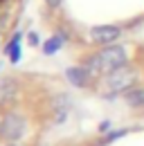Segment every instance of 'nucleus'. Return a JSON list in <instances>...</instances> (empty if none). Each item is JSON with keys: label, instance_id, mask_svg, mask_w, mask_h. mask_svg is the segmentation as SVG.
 Segmentation results:
<instances>
[{"label": "nucleus", "instance_id": "1", "mask_svg": "<svg viewBox=\"0 0 144 146\" xmlns=\"http://www.w3.org/2000/svg\"><path fill=\"white\" fill-rule=\"evenodd\" d=\"M126 65V52L122 47H117V45H106L99 54L90 56L88 63L83 65L90 74H110L115 72V70H119V68H124Z\"/></svg>", "mask_w": 144, "mask_h": 146}, {"label": "nucleus", "instance_id": "2", "mask_svg": "<svg viewBox=\"0 0 144 146\" xmlns=\"http://www.w3.org/2000/svg\"><path fill=\"white\" fill-rule=\"evenodd\" d=\"M25 117L18 115V112H7L2 119H0V137L7 139V142H14L18 137H23L25 133Z\"/></svg>", "mask_w": 144, "mask_h": 146}, {"label": "nucleus", "instance_id": "3", "mask_svg": "<svg viewBox=\"0 0 144 146\" xmlns=\"http://www.w3.org/2000/svg\"><path fill=\"white\" fill-rule=\"evenodd\" d=\"M106 83L110 88V92H126V90H131L133 83H135V72L128 70V68H119V70L108 74Z\"/></svg>", "mask_w": 144, "mask_h": 146}, {"label": "nucleus", "instance_id": "4", "mask_svg": "<svg viewBox=\"0 0 144 146\" xmlns=\"http://www.w3.org/2000/svg\"><path fill=\"white\" fill-rule=\"evenodd\" d=\"M90 36H92L95 43H99V45H108V43H113L115 38L119 36V29L113 27V25H104V27H95V29H90Z\"/></svg>", "mask_w": 144, "mask_h": 146}, {"label": "nucleus", "instance_id": "5", "mask_svg": "<svg viewBox=\"0 0 144 146\" xmlns=\"http://www.w3.org/2000/svg\"><path fill=\"white\" fill-rule=\"evenodd\" d=\"M65 76H68V81H70L72 86H77V88H83V86L88 83V79L92 76V74H90L86 68H68Z\"/></svg>", "mask_w": 144, "mask_h": 146}, {"label": "nucleus", "instance_id": "6", "mask_svg": "<svg viewBox=\"0 0 144 146\" xmlns=\"http://www.w3.org/2000/svg\"><path fill=\"white\" fill-rule=\"evenodd\" d=\"M124 99L131 108H142L144 110V90L142 88H131L124 92Z\"/></svg>", "mask_w": 144, "mask_h": 146}, {"label": "nucleus", "instance_id": "7", "mask_svg": "<svg viewBox=\"0 0 144 146\" xmlns=\"http://www.w3.org/2000/svg\"><path fill=\"white\" fill-rule=\"evenodd\" d=\"M14 94H16V83H14L11 79L0 81V104L11 101V99H14Z\"/></svg>", "mask_w": 144, "mask_h": 146}, {"label": "nucleus", "instance_id": "8", "mask_svg": "<svg viewBox=\"0 0 144 146\" xmlns=\"http://www.w3.org/2000/svg\"><path fill=\"white\" fill-rule=\"evenodd\" d=\"M61 36H52L47 43H45V47H43V52L45 54H54V52H59V47H61Z\"/></svg>", "mask_w": 144, "mask_h": 146}, {"label": "nucleus", "instance_id": "9", "mask_svg": "<svg viewBox=\"0 0 144 146\" xmlns=\"http://www.w3.org/2000/svg\"><path fill=\"white\" fill-rule=\"evenodd\" d=\"M124 135H126V130H115V133H110V135L104 137V142H101V144H110L113 139H119V137H124Z\"/></svg>", "mask_w": 144, "mask_h": 146}, {"label": "nucleus", "instance_id": "10", "mask_svg": "<svg viewBox=\"0 0 144 146\" xmlns=\"http://www.w3.org/2000/svg\"><path fill=\"white\" fill-rule=\"evenodd\" d=\"M45 2H47L50 7H59V5H61V0H45Z\"/></svg>", "mask_w": 144, "mask_h": 146}, {"label": "nucleus", "instance_id": "11", "mask_svg": "<svg viewBox=\"0 0 144 146\" xmlns=\"http://www.w3.org/2000/svg\"><path fill=\"white\" fill-rule=\"evenodd\" d=\"M29 40H32V45H36V43H38V36H36V34H29Z\"/></svg>", "mask_w": 144, "mask_h": 146}]
</instances>
